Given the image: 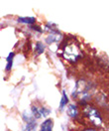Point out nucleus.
I'll return each instance as SVG.
<instances>
[{"mask_svg": "<svg viewBox=\"0 0 109 131\" xmlns=\"http://www.w3.org/2000/svg\"><path fill=\"white\" fill-rule=\"evenodd\" d=\"M79 56H80V53H79L78 47L76 46L75 44H69V45H67V47L65 48L64 57L67 59L68 61L76 62V60L79 58Z\"/></svg>", "mask_w": 109, "mask_h": 131, "instance_id": "f03ea898", "label": "nucleus"}, {"mask_svg": "<svg viewBox=\"0 0 109 131\" xmlns=\"http://www.w3.org/2000/svg\"><path fill=\"white\" fill-rule=\"evenodd\" d=\"M84 131H95V130H93V129H86V130H84Z\"/></svg>", "mask_w": 109, "mask_h": 131, "instance_id": "9d476101", "label": "nucleus"}, {"mask_svg": "<svg viewBox=\"0 0 109 131\" xmlns=\"http://www.w3.org/2000/svg\"><path fill=\"white\" fill-rule=\"evenodd\" d=\"M67 113L69 116L71 117H76L77 114H78V111H77V107L75 104H70L68 108H67Z\"/></svg>", "mask_w": 109, "mask_h": 131, "instance_id": "39448f33", "label": "nucleus"}, {"mask_svg": "<svg viewBox=\"0 0 109 131\" xmlns=\"http://www.w3.org/2000/svg\"><path fill=\"white\" fill-rule=\"evenodd\" d=\"M32 111H33V116L36 118L46 117L50 113V110L45 108L44 106H33L32 107Z\"/></svg>", "mask_w": 109, "mask_h": 131, "instance_id": "7ed1b4c3", "label": "nucleus"}, {"mask_svg": "<svg viewBox=\"0 0 109 131\" xmlns=\"http://www.w3.org/2000/svg\"><path fill=\"white\" fill-rule=\"evenodd\" d=\"M13 57L14 53H10L8 58H7V66H6V71H10L12 68V62H13Z\"/></svg>", "mask_w": 109, "mask_h": 131, "instance_id": "0eeeda50", "label": "nucleus"}, {"mask_svg": "<svg viewBox=\"0 0 109 131\" xmlns=\"http://www.w3.org/2000/svg\"><path fill=\"white\" fill-rule=\"evenodd\" d=\"M67 101H68V99H67V97L66 91H64V92H63V98H62V100H60V109L67 104Z\"/></svg>", "mask_w": 109, "mask_h": 131, "instance_id": "1a4fd4ad", "label": "nucleus"}, {"mask_svg": "<svg viewBox=\"0 0 109 131\" xmlns=\"http://www.w3.org/2000/svg\"><path fill=\"white\" fill-rule=\"evenodd\" d=\"M19 22L21 23H26V24H34L35 23V18L34 17H23V18H19L18 19Z\"/></svg>", "mask_w": 109, "mask_h": 131, "instance_id": "423d86ee", "label": "nucleus"}, {"mask_svg": "<svg viewBox=\"0 0 109 131\" xmlns=\"http://www.w3.org/2000/svg\"><path fill=\"white\" fill-rule=\"evenodd\" d=\"M44 50H45V46L43 45V43L38 42L36 44V51H37V53L38 54H42L43 52H44Z\"/></svg>", "mask_w": 109, "mask_h": 131, "instance_id": "6e6552de", "label": "nucleus"}, {"mask_svg": "<svg viewBox=\"0 0 109 131\" xmlns=\"http://www.w3.org/2000/svg\"><path fill=\"white\" fill-rule=\"evenodd\" d=\"M53 125H54L53 119H47L42 123L40 131H52L53 130Z\"/></svg>", "mask_w": 109, "mask_h": 131, "instance_id": "20e7f679", "label": "nucleus"}, {"mask_svg": "<svg viewBox=\"0 0 109 131\" xmlns=\"http://www.w3.org/2000/svg\"><path fill=\"white\" fill-rule=\"evenodd\" d=\"M84 114L86 115L89 119V121L96 125V126H99L102 122V119H101L100 115L98 113V111L94 108V107L90 106V105H87V106L84 108Z\"/></svg>", "mask_w": 109, "mask_h": 131, "instance_id": "f257e3e1", "label": "nucleus"}]
</instances>
